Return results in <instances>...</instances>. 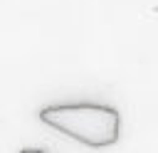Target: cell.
Masks as SVG:
<instances>
[{"label": "cell", "mask_w": 158, "mask_h": 153, "mask_svg": "<svg viewBox=\"0 0 158 153\" xmlns=\"http://www.w3.org/2000/svg\"><path fill=\"white\" fill-rule=\"evenodd\" d=\"M40 121L91 148L114 146L121 133V114L104 104H52L40 109Z\"/></svg>", "instance_id": "6da1fadb"}, {"label": "cell", "mask_w": 158, "mask_h": 153, "mask_svg": "<svg viewBox=\"0 0 158 153\" xmlns=\"http://www.w3.org/2000/svg\"><path fill=\"white\" fill-rule=\"evenodd\" d=\"M20 153H44V151H42V148H22Z\"/></svg>", "instance_id": "7a4b0ae2"}]
</instances>
